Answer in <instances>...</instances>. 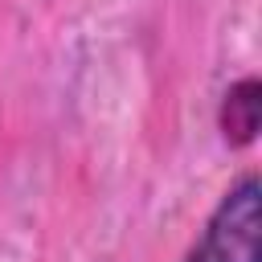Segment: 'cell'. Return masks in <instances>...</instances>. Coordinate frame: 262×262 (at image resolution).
<instances>
[{
    "mask_svg": "<svg viewBox=\"0 0 262 262\" xmlns=\"http://www.w3.org/2000/svg\"><path fill=\"white\" fill-rule=\"evenodd\" d=\"M258 233H262V184L254 172H246L233 188H225L184 262H258Z\"/></svg>",
    "mask_w": 262,
    "mask_h": 262,
    "instance_id": "cell-1",
    "label": "cell"
},
{
    "mask_svg": "<svg viewBox=\"0 0 262 262\" xmlns=\"http://www.w3.org/2000/svg\"><path fill=\"white\" fill-rule=\"evenodd\" d=\"M258 123H262V90H258V78H242L237 86L225 90V102H221V131L233 147L250 143L258 135Z\"/></svg>",
    "mask_w": 262,
    "mask_h": 262,
    "instance_id": "cell-2",
    "label": "cell"
}]
</instances>
